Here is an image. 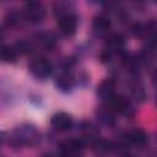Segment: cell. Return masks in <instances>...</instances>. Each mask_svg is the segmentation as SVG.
Here are the masks:
<instances>
[{
    "label": "cell",
    "mask_w": 157,
    "mask_h": 157,
    "mask_svg": "<svg viewBox=\"0 0 157 157\" xmlns=\"http://www.w3.org/2000/svg\"><path fill=\"white\" fill-rule=\"evenodd\" d=\"M28 69H29V72L34 77L43 80V78H47L48 76H50V74L53 71V65L48 59L39 56V58H34L29 61Z\"/></svg>",
    "instance_id": "6da1fadb"
},
{
    "label": "cell",
    "mask_w": 157,
    "mask_h": 157,
    "mask_svg": "<svg viewBox=\"0 0 157 157\" xmlns=\"http://www.w3.org/2000/svg\"><path fill=\"white\" fill-rule=\"evenodd\" d=\"M23 15L27 21H29L32 23H39L45 17V7L43 6L42 2L31 1L25 5Z\"/></svg>",
    "instance_id": "7a4b0ae2"
},
{
    "label": "cell",
    "mask_w": 157,
    "mask_h": 157,
    "mask_svg": "<svg viewBox=\"0 0 157 157\" xmlns=\"http://www.w3.org/2000/svg\"><path fill=\"white\" fill-rule=\"evenodd\" d=\"M77 28V18L75 15L66 12L64 15H60L58 18V29L64 36H72L76 32Z\"/></svg>",
    "instance_id": "3957f363"
},
{
    "label": "cell",
    "mask_w": 157,
    "mask_h": 157,
    "mask_svg": "<svg viewBox=\"0 0 157 157\" xmlns=\"http://www.w3.org/2000/svg\"><path fill=\"white\" fill-rule=\"evenodd\" d=\"M50 124L54 128V130H56V131H67L71 129L74 120H72L70 114L64 113V112H59L52 117Z\"/></svg>",
    "instance_id": "277c9868"
},
{
    "label": "cell",
    "mask_w": 157,
    "mask_h": 157,
    "mask_svg": "<svg viewBox=\"0 0 157 157\" xmlns=\"http://www.w3.org/2000/svg\"><path fill=\"white\" fill-rule=\"evenodd\" d=\"M59 150L61 157H77L82 150V142L77 139H69L61 142Z\"/></svg>",
    "instance_id": "5b68a950"
},
{
    "label": "cell",
    "mask_w": 157,
    "mask_h": 157,
    "mask_svg": "<svg viewBox=\"0 0 157 157\" xmlns=\"http://www.w3.org/2000/svg\"><path fill=\"white\" fill-rule=\"evenodd\" d=\"M115 81L113 78L103 80L97 87V96L103 101H110L115 94Z\"/></svg>",
    "instance_id": "8992f818"
},
{
    "label": "cell",
    "mask_w": 157,
    "mask_h": 157,
    "mask_svg": "<svg viewBox=\"0 0 157 157\" xmlns=\"http://www.w3.org/2000/svg\"><path fill=\"white\" fill-rule=\"evenodd\" d=\"M109 103H110V109L113 112L115 110V112H119L123 114H128L129 110L131 109L130 102L125 96H114L109 101Z\"/></svg>",
    "instance_id": "52a82bcc"
},
{
    "label": "cell",
    "mask_w": 157,
    "mask_h": 157,
    "mask_svg": "<svg viewBox=\"0 0 157 157\" xmlns=\"http://www.w3.org/2000/svg\"><path fill=\"white\" fill-rule=\"evenodd\" d=\"M110 26H112V23H110L109 17L103 13L97 15L93 18V28L98 33H107L108 29L110 28Z\"/></svg>",
    "instance_id": "ba28073f"
},
{
    "label": "cell",
    "mask_w": 157,
    "mask_h": 157,
    "mask_svg": "<svg viewBox=\"0 0 157 157\" xmlns=\"http://www.w3.org/2000/svg\"><path fill=\"white\" fill-rule=\"evenodd\" d=\"M124 47V38L120 34H112L110 37H108L107 39V48L105 52L108 54L113 53V52H118L120 49H123Z\"/></svg>",
    "instance_id": "9c48e42d"
},
{
    "label": "cell",
    "mask_w": 157,
    "mask_h": 157,
    "mask_svg": "<svg viewBox=\"0 0 157 157\" xmlns=\"http://www.w3.org/2000/svg\"><path fill=\"white\" fill-rule=\"evenodd\" d=\"M126 139L129 142L137 145V146H141L146 142L147 136H146L145 131H142L141 129H132L126 134Z\"/></svg>",
    "instance_id": "30bf717a"
},
{
    "label": "cell",
    "mask_w": 157,
    "mask_h": 157,
    "mask_svg": "<svg viewBox=\"0 0 157 157\" xmlns=\"http://www.w3.org/2000/svg\"><path fill=\"white\" fill-rule=\"evenodd\" d=\"M16 56H17V52L15 48L7 47V45H4L0 48V59L1 60L10 63V61H15Z\"/></svg>",
    "instance_id": "8fae6325"
},
{
    "label": "cell",
    "mask_w": 157,
    "mask_h": 157,
    "mask_svg": "<svg viewBox=\"0 0 157 157\" xmlns=\"http://www.w3.org/2000/svg\"><path fill=\"white\" fill-rule=\"evenodd\" d=\"M56 86L60 88V90H64V91H67L72 87V78L69 74H61L60 76H58L56 78Z\"/></svg>",
    "instance_id": "7c38bea8"
},
{
    "label": "cell",
    "mask_w": 157,
    "mask_h": 157,
    "mask_svg": "<svg viewBox=\"0 0 157 157\" xmlns=\"http://www.w3.org/2000/svg\"><path fill=\"white\" fill-rule=\"evenodd\" d=\"M98 115H99V119L104 123V124H112L113 121H114V117H113V110L110 109V107H108V108H104V109H101L99 110V113H98Z\"/></svg>",
    "instance_id": "4fadbf2b"
}]
</instances>
